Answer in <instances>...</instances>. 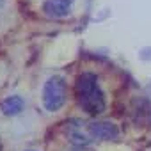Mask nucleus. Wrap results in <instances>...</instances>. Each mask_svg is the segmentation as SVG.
<instances>
[{
	"instance_id": "nucleus-1",
	"label": "nucleus",
	"mask_w": 151,
	"mask_h": 151,
	"mask_svg": "<svg viewBox=\"0 0 151 151\" xmlns=\"http://www.w3.org/2000/svg\"><path fill=\"white\" fill-rule=\"evenodd\" d=\"M75 93H77L78 105L91 116L101 114L107 107L103 91L100 89L98 77L94 73H82L75 82Z\"/></svg>"
},
{
	"instance_id": "nucleus-2",
	"label": "nucleus",
	"mask_w": 151,
	"mask_h": 151,
	"mask_svg": "<svg viewBox=\"0 0 151 151\" xmlns=\"http://www.w3.org/2000/svg\"><path fill=\"white\" fill-rule=\"evenodd\" d=\"M66 103V80L60 75L50 77L43 86V105L48 112H57Z\"/></svg>"
},
{
	"instance_id": "nucleus-3",
	"label": "nucleus",
	"mask_w": 151,
	"mask_h": 151,
	"mask_svg": "<svg viewBox=\"0 0 151 151\" xmlns=\"http://www.w3.org/2000/svg\"><path fill=\"white\" fill-rule=\"evenodd\" d=\"M87 132L100 140H116L119 137V128L112 121H93L87 124Z\"/></svg>"
},
{
	"instance_id": "nucleus-4",
	"label": "nucleus",
	"mask_w": 151,
	"mask_h": 151,
	"mask_svg": "<svg viewBox=\"0 0 151 151\" xmlns=\"http://www.w3.org/2000/svg\"><path fill=\"white\" fill-rule=\"evenodd\" d=\"M73 0H46L43 4V11L50 18H64L71 13Z\"/></svg>"
},
{
	"instance_id": "nucleus-5",
	"label": "nucleus",
	"mask_w": 151,
	"mask_h": 151,
	"mask_svg": "<svg viewBox=\"0 0 151 151\" xmlns=\"http://www.w3.org/2000/svg\"><path fill=\"white\" fill-rule=\"evenodd\" d=\"M23 109H25V100L18 94H11V96L4 98L2 103H0V110L6 116H18L23 112Z\"/></svg>"
},
{
	"instance_id": "nucleus-6",
	"label": "nucleus",
	"mask_w": 151,
	"mask_h": 151,
	"mask_svg": "<svg viewBox=\"0 0 151 151\" xmlns=\"http://www.w3.org/2000/svg\"><path fill=\"white\" fill-rule=\"evenodd\" d=\"M4 2H6V0H0V7H2V6H4Z\"/></svg>"
},
{
	"instance_id": "nucleus-7",
	"label": "nucleus",
	"mask_w": 151,
	"mask_h": 151,
	"mask_svg": "<svg viewBox=\"0 0 151 151\" xmlns=\"http://www.w3.org/2000/svg\"><path fill=\"white\" fill-rule=\"evenodd\" d=\"M27 151H34V149H27Z\"/></svg>"
}]
</instances>
